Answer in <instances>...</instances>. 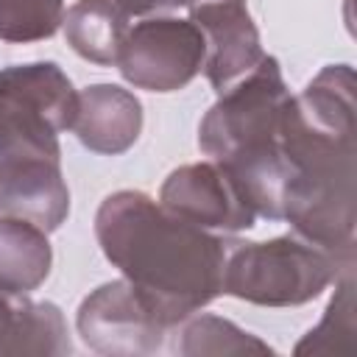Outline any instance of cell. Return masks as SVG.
<instances>
[{"instance_id":"cell-8","label":"cell","mask_w":357,"mask_h":357,"mask_svg":"<svg viewBox=\"0 0 357 357\" xmlns=\"http://www.w3.org/2000/svg\"><path fill=\"white\" fill-rule=\"evenodd\" d=\"M81 340L109 357H139L162 349L165 326L148 312L126 279L95 287L78 307Z\"/></svg>"},{"instance_id":"cell-6","label":"cell","mask_w":357,"mask_h":357,"mask_svg":"<svg viewBox=\"0 0 357 357\" xmlns=\"http://www.w3.org/2000/svg\"><path fill=\"white\" fill-rule=\"evenodd\" d=\"M204 59L206 42L192 20L148 17L126 31L117 70L137 89L176 92L201 73Z\"/></svg>"},{"instance_id":"cell-11","label":"cell","mask_w":357,"mask_h":357,"mask_svg":"<svg viewBox=\"0 0 357 357\" xmlns=\"http://www.w3.org/2000/svg\"><path fill=\"white\" fill-rule=\"evenodd\" d=\"M73 131L84 148L117 156L126 153L142 131V103L117 84H92L78 92Z\"/></svg>"},{"instance_id":"cell-16","label":"cell","mask_w":357,"mask_h":357,"mask_svg":"<svg viewBox=\"0 0 357 357\" xmlns=\"http://www.w3.org/2000/svg\"><path fill=\"white\" fill-rule=\"evenodd\" d=\"M354 340V265L335 279V296L329 298L324 318L298 343L296 354H343Z\"/></svg>"},{"instance_id":"cell-2","label":"cell","mask_w":357,"mask_h":357,"mask_svg":"<svg viewBox=\"0 0 357 357\" xmlns=\"http://www.w3.org/2000/svg\"><path fill=\"white\" fill-rule=\"evenodd\" d=\"M103 257L167 329L223 293L226 243L139 190H117L95 212Z\"/></svg>"},{"instance_id":"cell-18","label":"cell","mask_w":357,"mask_h":357,"mask_svg":"<svg viewBox=\"0 0 357 357\" xmlns=\"http://www.w3.org/2000/svg\"><path fill=\"white\" fill-rule=\"evenodd\" d=\"M126 17H148L159 11H173V8H192L195 3L204 0H114Z\"/></svg>"},{"instance_id":"cell-7","label":"cell","mask_w":357,"mask_h":357,"mask_svg":"<svg viewBox=\"0 0 357 357\" xmlns=\"http://www.w3.org/2000/svg\"><path fill=\"white\" fill-rule=\"evenodd\" d=\"M78 92L56 61L11 64L0 70V145L31 134L73 128Z\"/></svg>"},{"instance_id":"cell-17","label":"cell","mask_w":357,"mask_h":357,"mask_svg":"<svg viewBox=\"0 0 357 357\" xmlns=\"http://www.w3.org/2000/svg\"><path fill=\"white\" fill-rule=\"evenodd\" d=\"M64 20V0H0V39L3 42H42L50 39Z\"/></svg>"},{"instance_id":"cell-1","label":"cell","mask_w":357,"mask_h":357,"mask_svg":"<svg viewBox=\"0 0 357 357\" xmlns=\"http://www.w3.org/2000/svg\"><path fill=\"white\" fill-rule=\"evenodd\" d=\"M354 70L326 64L282 120L279 151L287 165L282 220L293 234L354 259L357 229V123Z\"/></svg>"},{"instance_id":"cell-4","label":"cell","mask_w":357,"mask_h":357,"mask_svg":"<svg viewBox=\"0 0 357 357\" xmlns=\"http://www.w3.org/2000/svg\"><path fill=\"white\" fill-rule=\"evenodd\" d=\"M354 259L337 257L298 234L237 243L226 254L223 293L259 307H301L318 298Z\"/></svg>"},{"instance_id":"cell-9","label":"cell","mask_w":357,"mask_h":357,"mask_svg":"<svg viewBox=\"0 0 357 357\" xmlns=\"http://www.w3.org/2000/svg\"><path fill=\"white\" fill-rule=\"evenodd\" d=\"M159 204L206 231H243L257 218L234 178L218 162L176 167L159 190Z\"/></svg>"},{"instance_id":"cell-5","label":"cell","mask_w":357,"mask_h":357,"mask_svg":"<svg viewBox=\"0 0 357 357\" xmlns=\"http://www.w3.org/2000/svg\"><path fill=\"white\" fill-rule=\"evenodd\" d=\"M0 215L56 231L70 215L56 134L17 137L0 145Z\"/></svg>"},{"instance_id":"cell-14","label":"cell","mask_w":357,"mask_h":357,"mask_svg":"<svg viewBox=\"0 0 357 357\" xmlns=\"http://www.w3.org/2000/svg\"><path fill=\"white\" fill-rule=\"evenodd\" d=\"M53 265V248L47 231L22 220L0 215V290L31 293L36 290Z\"/></svg>"},{"instance_id":"cell-3","label":"cell","mask_w":357,"mask_h":357,"mask_svg":"<svg viewBox=\"0 0 357 357\" xmlns=\"http://www.w3.org/2000/svg\"><path fill=\"white\" fill-rule=\"evenodd\" d=\"M290 89L273 56L220 92L198 126V148L237 181L254 215L282 220L287 167L279 151Z\"/></svg>"},{"instance_id":"cell-13","label":"cell","mask_w":357,"mask_h":357,"mask_svg":"<svg viewBox=\"0 0 357 357\" xmlns=\"http://www.w3.org/2000/svg\"><path fill=\"white\" fill-rule=\"evenodd\" d=\"M126 14L114 0H75L61 20L67 45L86 61L112 67L117 64L126 39Z\"/></svg>"},{"instance_id":"cell-10","label":"cell","mask_w":357,"mask_h":357,"mask_svg":"<svg viewBox=\"0 0 357 357\" xmlns=\"http://www.w3.org/2000/svg\"><path fill=\"white\" fill-rule=\"evenodd\" d=\"M190 20L198 25L206 42L204 73L212 89L220 95L243 75H248L265 56L259 31L245 8V0H204L190 8Z\"/></svg>"},{"instance_id":"cell-12","label":"cell","mask_w":357,"mask_h":357,"mask_svg":"<svg viewBox=\"0 0 357 357\" xmlns=\"http://www.w3.org/2000/svg\"><path fill=\"white\" fill-rule=\"evenodd\" d=\"M70 332L53 301L0 290V354H67Z\"/></svg>"},{"instance_id":"cell-15","label":"cell","mask_w":357,"mask_h":357,"mask_svg":"<svg viewBox=\"0 0 357 357\" xmlns=\"http://www.w3.org/2000/svg\"><path fill=\"white\" fill-rule=\"evenodd\" d=\"M181 357H229V354H273V349L257 335L240 329L234 321L201 312L184 318L176 340Z\"/></svg>"}]
</instances>
